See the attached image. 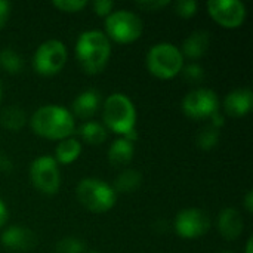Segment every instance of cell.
<instances>
[{"label":"cell","mask_w":253,"mask_h":253,"mask_svg":"<svg viewBox=\"0 0 253 253\" xmlns=\"http://www.w3.org/2000/svg\"><path fill=\"white\" fill-rule=\"evenodd\" d=\"M0 68L9 74H19L24 70V59L12 47H3L0 49Z\"/></svg>","instance_id":"7402d4cb"},{"label":"cell","mask_w":253,"mask_h":253,"mask_svg":"<svg viewBox=\"0 0 253 253\" xmlns=\"http://www.w3.org/2000/svg\"><path fill=\"white\" fill-rule=\"evenodd\" d=\"M12 169H13V166H12V160H10L4 153H0V172L7 173V172H10Z\"/></svg>","instance_id":"1f68e13d"},{"label":"cell","mask_w":253,"mask_h":253,"mask_svg":"<svg viewBox=\"0 0 253 253\" xmlns=\"http://www.w3.org/2000/svg\"><path fill=\"white\" fill-rule=\"evenodd\" d=\"M52 4L61 12L74 13V12L82 10L87 4V1L86 0H53Z\"/></svg>","instance_id":"484cf974"},{"label":"cell","mask_w":253,"mask_h":253,"mask_svg":"<svg viewBox=\"0 0 253 253\" xmlns=\"http://www.w3.org/2000/svg\"><path fill=\"white\" fill-rule=\"evenodd\" d=\"M86 253H99V252H96V251H89V252H86Z\"/></svg>","instance_id":"8d00e7d4"},{"label":"cell","mask_w":253,"mask_h":253,"mask_svg":"<svg viewBox=\"0 0 253 253\" xmlns=\"http://www.w3.org/2000/svg\"><path fill=\"white\" fill-rule=\"evenodd\" d=\"M30 179L36 190L46 196L56 194L61 185V173L52 156H40L30 166Z\"/></svg>","instance_id":"ba28073f"},{"label":"cell","mask_w":253,"mask_h":253,"mask_svg":"<svg viewBox=\"0 0 253 253\" xmlns=\"http://www.w3.org/2000/svg\"><path fill=\"white\" fill-rule=\"evenodd\" d=\"M27 123V114L25 111L18 105H7L0 111V125L1 127L18 132L21 130Z\"/></svg>","instance_id":"d6986e66"},{"label":"cell","mask_w":253,"mask_h":253,"mask_svg":"<svg viewBox=\"0 0 253 253\" xmlns=\"http://www.w3.org/2000/svg\"><path fill=\"white\" fill-rule=\"evenodd\" d=\"M169 4H170L169 0H142V1H136L135 3L136 7H139L142 10H147V12L160 10V9H165Z\"/></svg>","instance_id":"83f0119b"},{"label":"cell","mask_w":253,"mask_h":253,"mask_svg":"<svg viewBox=\"0 0 253 253\" xmlns=\"http://www.w3.org/2000/svg\"><path fill=\"white\" fill-rule=\"evenodd\" d=\"M12 10V4L9 0H0V30L6 25L9 15Z\"/></svg>","instance_id":"f546056e"},{"label":"cell","mask_w":253,"mask_h":253,"mask_svg":"<svg viewBox=\"0 0 253 253\" xmlns=\"http://www.w3.org/2000/svg\"><path fill=\"white\" fill-rule=\"evenodd\" d=\"M56 253H83L84 252V242L80 240L79 237H73V236H67L62 237L56 246Z\"/></svg>","instance_id":"cb8c5ba5"},{"label":"cell","mask_w":253,"mask_h":253,"mask_svg":"<svg viewBox=\"0 0 253 253\" xmlns=\"http://www.w3.org/2000/svg\"><path fill=\"white\" fill-rule=\"evenodd\" d=\"M253 105V92L249 87H239L231 90L224 99V111L233 119L246 116Z\"/></svg>","instance_id":"4fadbf2b"},{"label":"cell","mask_w":253,"mask_h":253,"mask_svg":"<svg viewBox=\"0 0 253 253\" xmlns=\"http://www.w3.org/2000/svg\"><path fill=\"white\" fill-rule=\"evenodd\" d=\"M105 31L107 37L117 43H132L138 40L144 31V24L139 15L129 9L113 10L105 18Z\"/></svg>","instance_id":"8992f818"},{"label":"cell","mask_w":253,"mask_h":253,"mask_svg":"<svg viewBox=\"0 0 253 253\" xmlns=\"http://www.w3.org/2000/svg\"><path fill=\"white\" fill-rule=\"evenodd\" d=\"M30 126L42 138L62 141L74 133L76 122L70 110L58 104H47L33 113Z\"/></svg>","instance_id":"6da1fadb"},{"label":"cell","mask_w":253,"mask_h":253,"mask_svg":"<svg viewBox=\"0 0 253 253\" xmlns=\"http://www.w3.org/2000/svg\"><path fill=\"white\" fill-rule=\"evenodd\" d=\"M67 62V46L58 40L50 39L37 46L33 55V68L37 74L50 77L58 74Z\"/></svg>","instance_id":"52a82bcc"},{"label":"cell","mask_w":253,"mask_h":253,"mask_svg":"<svg viewBox=\"0 0 253 253\" xmlns=\"http://www.w3.org/2000/svg\"><path fill=\"white\" fill-rule=\"evenodd\" d=\"M199 3L196 0H178L175 3V12L181 18H191L197 13Z\"/></svg>","instance_id":"d4e9b609"},{"label":"cell","mask_w":253,"mask_h":253,"mask_svg":"<svg viewBox=\"0 0 253 253\" xmlns=\"http://www.w3.org/2000/svg\"><path fill=\"white\" fill-rule=\"evenodd\" d=\"M93 10L98 16H108L111 12H113V7H114V1L111 0H95L93 1Z\"/></svg>","instance_id":"f1b7e54d"},{"label":"cell","mask_w":253,"mask_h":253,"mask_svg":"<svg viewBox=\"0 0 253 253\" xmlns=\"http://www.w3.org/2000/svg\"><path fill=\"white\" fill-rule=\"evenodd\" d=\"M1 96H3V87H1V82H0V102H1Z\"/></svg>","instance_id":"d590c367"},{"label":"cell","mask_w":253,"mask_h":253,"mask_svg":"<svg viewBox=\"0 0 253 253\" xmlns=\"http://www.w3.org/2000/svg\"><path fill=\"white\" fill-rule=\"evenodd\" d=\"M245 253H253V239L249 237L248 242H246V246H245Z\"/></svg>","instance_id":"e575fe53"},{"label":"cell","mask_w":253,"mask_h":253,"mask_svg":"<svg viewBox=\"0 0 253 253\" xmlns=\"http://www.w3.org/2000/svg\"><path fill=\"white\" fill-rule=\"evenodd\" d=\"M9 218V212H7V206L4 205V202L0 199V228L7 222Z\"/></svg>","instance_id":"d6a6232c"},{"label":"cell","mask_w":253,"mask_h":253,"mask_svg":"<svg viewBox=\"0 0 253 253\" xmlns=\"http://www.w3.org/2000/svg\"><path fill=\"white\" fill-rule=\"evenodd\" d=\"M102 119L108 129H111L117 135L126 136L127 133L135 130L136 108L127 95L116 92L104 101Z\"/></svg>","instance_id":"3957f363"},{"label":"cell","mask_w":253,"mask_h":253,"mask_svg":"<svg viewBox=\"0 0 253 253\" xmlns=\"http://www.w3.org/2000/svg\"><path fill=\"white\" fill-rule=\"evenodd\" d=\"M135 154V145L126 138H119L116 139L110 148H108V162L110 165L119 168V166H126L132 162Z\"/></svg>","instance_id":"e0dca14e"},{"label":"cell","mask_w":253,"mask_h":253,"mask_svg":"<svg viewBox=\"0 0 253 253\" xmlns=\"http://www.w3.org/2000/svg\"><path fill=\"white\" fill-rule=\"evenodd\" d=\"M222 253H231V252H222Z\"/></svg>","instance_id":"74e56055"},{"label":"cell","mask_w":253,"mask_h":253,"mask_svg":"<svg viewBox=\"0 0 253 253\" xmlns=\"http://www.w3.org/2000/svg\"><path fill=\"white\" fill-rule=\"evenodd\" d=\"M76 197L79 203L93 213H105L114 208L117 194L113 187L96 178H84L77 184Z\"/></svg>","instance_id":"5b68a950"},{"label":"cell","mask_w":253,"mask_h":253,"mask_svg":"<svg viewBox=\"0 0 253 253\" xmlns=\"http://www.w3.org/2000/svg\"><path fill=\"white\" fill-rule=\"evenodd\" d=\"M0 243L9 249L16 252H27L31 251L37 245V236L31 230L21 227V225H12L4 228V231L0 236Z\"/></svg>","instance_id":"7c38bea8"},{"label":"cell","mask_w":253,"mask_h":253,"mask_svg":"<svg viewBox=\"0 0 253 253\" xmlns=\"http://www.w3.org/2000/svg\"><path fill=\"white\" fill-rule=\"evenodd\" d=\"M111 44L105 33L99 30H86L80 33L76 42V56L87 74L101 73L110 59Z\"/></svg>","instance_id":"7a4b0ae2"},{"label":"cell","mask_w":253,"mask_h":253,"mask_svg":"<svg viewBox=\"0 0 253 253\" xmlns=\"http://www.w3.org/2000/svg\"><path fill=\"white\" fill-rule=\"evenodd\" d=\"M219 110V99L215 90L197 87L190 90L182 99V111L193 120H205Z\"/></svg>","instance_id":"9c48e42d"},{"label":"cell","mask_w":253,"mask_h":253,"mask_svg":"<svg viewBox=\"0 0 253 253\" xmlns=\"http://www.w3.org/2000/svg\"><path fill=\"white\" fill-rule=\"evenodd\" d=\"M218 231L225 240H236L243 233V216L234 208H225L218 215Z\"/></svg>","instance_id":"5bb4252c"},{"label":"cell","mask_w":253,"mask_h":253,"mask_svg":"<svg viewBox=\"0 0 253 253\" xmlns=\"http://www.w3.org/2000/svg\"><path fill=\"white\" fill-rule=\"evenodd\" d=\"M142 184V175L141 172H138L136 169H126L122 173L117 175V178L114 179L113 184V190L117 193H123V194H129L136 191Z\"/></svg>","instance_id":"ffe728a7"},{"label":"cell","mask_w":253,"mask_h":253,"mask_svg":"<svg viewBox=\"0 0 253 253\" xmlns=\"http://www.w3.org/2000/svg\"><path fill=\"white\" fill-rule=\"evenodd\" d=\"M209 46H211V33L206 30H196L182 42V47L179 50L182 56L194 61L202 58L208 52Z\"/></svg>","instance_id":"2e32d148"},{"label":"cell","mask_w":253,"mask_h":253,"mask_svg":"<svg viewBox=\"0 0 253 253\" xmlns=\"http://www.w3.org/2000/svg\"><path fill=\"white\" fill-rule=\"evenodd\" d=\"M173 228L175 233L182 239H199L211 230V218L203 209L188 208L176 215Z\"/></svg>","instance_id":"30bf717a"},{"label":"cell","mask_w":253,"mask_h":253,"mask_svg":"<svg viewBox=\"0 0 253 253\" xmlns=\"http://www.w3.org/2000/svg\"><path fill=\"white\" fill-rule=\"evenodd\" d=\"M99 104H101L99 92L96 89H86L74 98L71 104V110H73L71 114L77 116L82 120H87L95 116V113L99 108Z\"/></svg>","instance_id":"9a60e30c"},{"label":"cell","mask_w":253,"mask_h":253,"mask_svg":"<svg viewBox=\"0 0 253 253\" xmlns=\"http://www.w3.org/2000/svg\"><path fill=\"white\" fill-rule=\"evenodd\" d=\"M82 154V144L76 138H65L59 141V144L55 148V160L61 165H70L76 162Z\"/></svg>","instance_id":"ac0fdd59"},{"label":"cell","mask_w":253,"mask_h":253,"mask_svg":"<svg viewBox=\"0 0 253 253\" xmlns=\"http://www.w3.org/2000/svg\"><path fill=\"white\" fill-rule=\"evenodd\" d=\"M211 126H213V127H216V129H219L221 130V127L225 125V116L218 110L216 113H213L211 117Z\"/></svg>","instance_id":"4dcf8cb0"},{"label":"cell","mask_w":253,"mask_h":253,"mask_svg":"<svg viewBox=\"0 0 253 253\" xmlns=\"http://www.w3.org/2000/svg\"><path fill=\"white\" fill-rule=\"evenodd\" d=\"M219 129L208 125L205 127L200 129V132L197 133L196 136V144L199 148L205 150V151H209L212 148H215L219 142Z\"/></svg>","instance_id":"603a6c76"},{"label":"cell","mask_w":253,"mask_h":253,"mask_svg":"<svg viewBox=\"0 0 253 253\" xmlns=\"http://www.w3.org/2000/svg\"><path fill=\"white\" fill-rule=\"evenodd\" d=\"M243 205H245V209H246V212H248V213H252V212H253V193H252V190H249V191L246 193Z\"/></svg>","instance_id":"836d02e7"},{"label":"cell","mask_w":253,"mask_h":253,"mask_svg":"<svg viewBox=\"0 0 253 253\" xmlns=\"http://www.w3.org/2000/svg\"><path fill=\"white\" fill-rule=\"evenodd\" d=\"M145 65L148 71L162 80L176 77L184 68V56L178 46L168 42L153 44L145 56Z\"/></svg>","instance_id":"277c9868"},{"label":"cell","mask_w":253,"mask_h":253,"mask_svg":"<svg viewBox=\"0 0 253 253\" xmlns=\"http://www.w3.org/2000/svg\"><path fill=\"white\" fill-rule=\"evenodd\" d=\"M182 74L191 83H197V82H202L205 79V70L202 68V65H199L196 62H191V64L185 65L182 68Z\"/></svg>","instance_id":"4316f807"},{"label":"cell","mask_w":253,"mask_h":253,"mask_svg":"<svg viewBox=\"0 0 253 253\" xmlns=\"http://www.w3.org/2000/svg\"><path fill=\"white\" fill-rule=\"evenodd\" d=\"M208 12L224 28H237L246 19V6L240 0H211Z\"/></svg>","instance_id":"8fae6325"},{"label":"cell","mask_w":253,"mask_h":253,"mask_svg":"<svg viewBox=\"0 0 253 253\" xmlns=\"http://www.w3.org/2000/svg\"><path fill=\"white\" fill-rule=\"evenodd\" d=\"M79 135L89 145H101L107 141V127L98 122H86L79 127Z\"/></svg>","instance_id":"44dd1931"}]
</instances>
